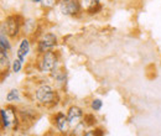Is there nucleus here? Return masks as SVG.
<instances>
[{"label":"nucleus","mask_w":161,"mask_h":136,"mask_svg":"<svg viewBox=\"0 0 161 136\" xmlns=\"http://www.w3.org/2000/svg\"><path fill=\"white\" fill-rule=\"evenodd\" d=\"M32 97L37 106L50 110L57 108L62 101L60 89L55 84H52V82H46L45 79L37 82L32 92Z\"/></svg>","instance_id":"nucleus-1"},{"label":"nucleus","mask_w":161,"mask_h":136,"mask_svg":"<svg viewBox=\"0 0 161 136\" xmlns=\"http://www.w3.org/2000/svg\"><path fill=\"white\" fill-rule=\"evenodd\" d=\"M0 124L3 131L18 133L22 129L21 120L19 117V106L16 104H6L5 108L0 110Z\"/></svg>","instance_id":"nucleus-2"},{"label":"nucleus","mask_w":161,"mask_h":136,"mask_svg":"<svg viewBox=\"0 0 161 136\" xmlns=\"http://www.w3.org/2000/svg\"><path fill=\"white\" fill-rule=\"evenodd\" d=\"M61 63V53L57 50H51L40 56H36L35 67L36 71L42 76H48L56 67H58Z\"/></svg>","instance_id":"nucleus-3"},{"label":"nucleus","mask_w":161,"mask_h":136,"mask_svg":"<svg viewBox=\"0 0 161 136\" xmlns=\"http://www.w3.org/2000/svg\"><path fill=\"white\" fill-rule=\"evenodd\" d=\"M24 16L21 14H8L5 19L3 20L1 25L4 26L8 36L13 41H18L22 36V24H24Z\"/></svg>","instance_id":"nucleus-4"},{"label":"nucleus","mask_w":161,"mask_h":136,"mask_svg":"<svg viewBox=\"0 0 161 136\" xmlns=\"http://www.w3.org/2000/svg\"><path fill=\"white\" fill-rule=\"evenodd\" d=\"M58 45H60V39L55 32H51V31L43 32L40 37L34 42L36 56H40L51 50H56L58 47Z\"/></svg>","instance_id":"nucleus-5"},{"label":"nucleus","mask_w":161,"mask_h":136,"mask_svg":"<svg viewBox=\"0 0 161 136\" xmlns=\"http://www.w3.org/2000/svg\"><path fill=\"white\" fill-rule=\"evenodd\" d=\"M58 10L61 15L66 18H80L84 15V9L80 4V0H60Z\"/></svg>","instance_id":"nucleus-6"},{"label":"nucleus","mask_w":161,"mask_h":136,"mask_svg":"<svg viewBox=\"0 0 161 136\" xmlns=\"http://www.w3.org/2000/svg\"><path fill=\"white\" fill-rule=\"evenodd\" d=\"M19 117L21 120L22 129H29L31 125H34L39 117H40V110L32 105H19Z\"/></svg>","instance_id":"nucleus-7"},{"label":"nucleus","mask_w":161,"mask_h":136,"mask_svg":"<svg viewBox=\"0 0 161 136\" xmlns=\"http://www.w3.org/2000/svg\"><path fill=\"white\" fill-rule=\"evenodd\" d=\"M51 122H52L55 130L58 134H61V135H71L72 126L69 124V120H68L66 112H62V110L55 112L51 117Z\"/></svg>","instance_id":"nucleus-8"},{"label":"nucleus","mask_w":161,"mask_h":136,"mask_svg":"<svg viewBox=\"0 0 161 136\" xmlns=\"http://www.w3.org/2000/svg\"><path fill=\"white\" fill-rule=\"evenodd\" d=\"M32 45H34V41L30 36L22 35L20 39L18 40V47L15 50V57H18L21 62L26 63L27 57L30 56V53L32 51Z\"/></svg>","instance_id":"nucleus-9"},{"label":"nucleus","mask_w":161,"mask_h":136,"mask_svg":"<svg viewBox=\"0 0 161 136\" xmlns=\"http://www.w3.org/2000/svg\"><path fill=\"white\" fill-rule=\"evenodd\" d=\"M48 77L51 78L53 84L60 89L61 92L64 90V88L67 87V83H68V73H67V69L64 68L63 64H60L58 67H56L48 74Z\"/></svg>","instance_id":"nucleus-10"},{"label":"nucleus","mask_w":161,"mask_h":136,"mask_svg":"<svg viewBox=\"0 0 161 136\" xmlns=\"http://www.w3.org/2000/svg\"><path fill=\"white\" fill-rule=\"evenodd\" d=\"M66 113H67V117H68V120H69V124H71V126L73 128L75 125H77L78 122H80L82 120H83V117H84V109L80 106V105H77V104H72V105H69L68 108H67V110H66Z\"/></svg>","instance_id":"nucleus-11"},{"label":"nucleus","mask_w":161,"mask_h":136,"mask_svg":"<svg viewBox=\"0 0 161 136\" xmlns=\"http://www.w3.org/2000/svg\"><path fill=\"white\" fill-rule=\"evenodd\" d=\"M39 25L40 24L37 22L36 19H34V18H25L24 19V24H22V32H24V35L32 37L35 35V32L37 31Z\"/></svg>","instance_id":"nucleus-12"},{"label":"nucleus","mask_w":161,"mask_h":136,"mask_svg":"<svg viewBox=\"0 0 161 136\" xmlns=\"http://www.w3.org/2000/svg\"><path fill=\"white\" fill-rule=\"evenodd\" d=\"M0 51H6V52L13 51V40L8 36L3 25H0Z\"/></svg>","instance_id":"nucleus-13"},{"label":"nucleus","mask_w":161,"mask_h":136,"mask_svg":"<svg viewBox=\"0 0 161 136\" xmlns=\"http://www.w3.org/2000/svg\"><path fill=\"white\" fill-rule=\"evenodd\" d=\"M6 104H19L21 103V92L18 88H11L5 95Z\"/></svg>","instance_id":"nucleus-14"},{"label":"nucleus","mask_w":161,"mask_h":136,"mask_svg":"<svg viewBox=\"0 0 161 136\" xmlns=\"http://www.w3.org/2000/svg\"><path fill=\"white\" fill-rule=\"evenodd\" d=\"M82 121L86 124V126H87L88 129H91V128H96V126L99 125V120H98V117H97V115H96V113L92 112V110H91V113H86V114H84V117H83V120H82Z\"/></svg>","instance_id":"nucleus-15"},{"label":"nucleus","mask_w":161,"mask_h":136,"mask_svg":"<svg viewBox=\"0 0 161 136\" xmlns=\"http://www.w3.org/2000/svg\"><path fill=\"white\" fill-rule=\"evenodd\" d=\"M13 59L10 58V52L6 51H0V71L9 69L11 66Z\"/></svg>","instance_id":"nucleus-16"},{"label":"nucleus","mask_w":161,"mask_h":136,"mask_svg":"<svg viewBox=\"0 0 161 136\" xmlns=\"http://www.w3.org/2000/svg\"><path fill=\"white\" fill-rule=\"evenodd\" d=\"M103 11H104V4H103V3L101 1V3H98L97 5L92 6L91 9L86 10V11H84V15L93 18V16H98V15H101Z\"/></svg>","instance_id":"nucleus-17"},{"label":"nucleus","mask_w":161,"mask_h":136,"mask_svg":"<svg viewBox=\"0 0 161 136\" xmlns=\"http://www.w3.org/2000/svg\"><path fill=\"white\" fill-rule=\"evenodd\" d=\"M103 100L101 98H92L91 101H89V109L94 113H99L102 109H103Z\"/></svg>","instance_id":"nucleus-18"},{"label":"nucleus","mask_w":161,"mask_h":136,"mask_svg":"<svg viewBox=\"0 0 161 136\" xmlns=\"http://www.w3.org/2000/svg\"><path fill=\"white\" fill-rule=\"evenodd\" d=\"M24 62H21L20 59L18 58V57H15V58L13 59V62H11V66H10V69H11V72H13V74H19L22 72V69H24Z\"/></svg>","instance_id":"nucleus-19"},{"label":"nucleus","mask_w":161,"mask_h":136,"mask_svg":"<svg viewBox=\"0 0 161 136\" xmlns=\"http://www.w3.org/2000/svg\"><path fill=\"white\" fill-rule=\"evenodd\" d=\"M88 128L86 126V124L83 121L78 122L77 125H75L72 129H71V135H75V136H78V135H84V131L87 130Z\"/></svg>","instance_id":"nucleus-20"},{"label":"nucleus","mask_w":161,"mask_h":136,"mask_svg":"<svg viewBox=\"0 0 161 136\" xmlns=\"http://www.w3.org/2000/svg\"><path fill=\"white\" fill-rule=\"evenodd\" d=\"M60 0H42L40 4V8L42 10H51L55 6H58Z\"/></svg>","instance_id":"nucleus-21"},{"label":"nucleus","mask_w":161,"mask_h":136,"mask_svg":"<svg viewBox=\"0 0 161 136\" xmlns=\"http://www.w3.org/2000/svg\"><path fill=\"white\" fill-rule=\"evenodd\" d=\"M101 1L102 0H80V4H82V6H83V9H84V11H86V10L91 9L92 6L97 5V4L101 3Z\"/></svg>","instance_id":"nucleus-22"},{"label":"nucleus","mask_w":161,"mask_h":136,"mask_svg":"<svg viewBox=\"0 0 161 136\" xmlns=\"http://www.w3.org/2000/svg\"><path fill=\"white\" fill-rule=\"evenodd\" d=\"M94 130H96V136H103V135H105V130H104L103 128L96 126V128H94Z\"/></svg>","instance_id":"nucleus-23"},{"label":"nucleus","mask_w":161,"mask_h":136,"mask_svg":"<svg viewBox=\"0 0 161 136\" xmlns=\"http://www.w3.org/2000/svg\"><path fill=\"white\" fill-rule=\"evenodd\" d=\"M31 1H32V3H35V4H40L42 0H31Z\"/></svg>","instance_id":"nucleus-24"}]
</instances>
